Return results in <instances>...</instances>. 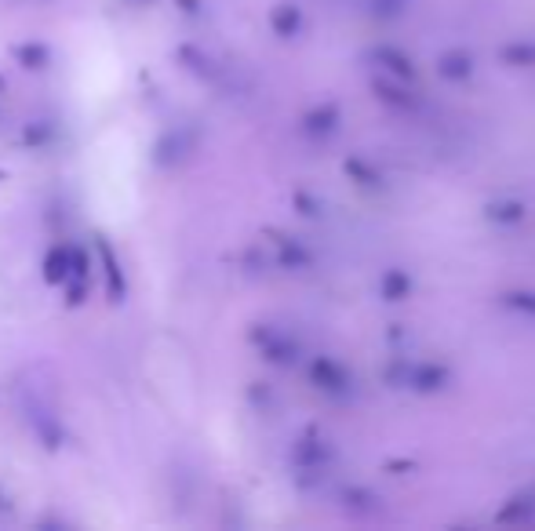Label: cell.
I'll return each mask as SVG.
<instances>
[{
    "instance_id": "cell-1",
    "label": "cell",
    "mask_w": 535,
    "mask_h": 531,
    "mask_svg": "<svg viewBox=\"0 0 535 531\" xmlns=\"http://www.w3.org/2000/svg\"><path fill=\"white\" fill-rule=\"evenodd\" d=\"M22 415H26V422H30V430L41 437V444L48 451H55L62 444V422L59 415H55V408L51 404H44L37 393H22Z\"/></svg>"
},
{
    "instance_id": "cell-2",
    "label": "cell",
    "mask_w": 535,
    "mask_h": 531,
    "mask_svg": "<svg viewBox=\"0 0 535 531\" xmlns=\"http://www.w3.org/2000/svg\"><path fill=\"white\" fill-rule=\"evenodd\" d=\"M193 150H197V131H193L190 124H179V128L164 131L161 139H157V146H153V161L161 164V168H175V164L186 161Z\"/></svg>"
},
{
    "instance_id": "cell-3",
    "label": "cell",
    "mask_w": 535,
    "mask_h": 531,
    "mask_svg": "<svg viewBox=\"0 0 535 531\" xmlns=\"http://www.w3.org/2000/svg\"><path fill=\"white\" fill-rule=\"evenodd\" d=\"M310 382L321 393H328V397H350V390H354L350 371H346L339 361H332V357H313L310 361Z\"/></svg>"
},
{
    "instance_id": "cell-4",
    "label": "cell",
    "mask_w": 535,
    "mask_h": 531,
    "mask_svg": "<svg viewBox=\"0 0 535 531\" xmlns=\"http://www.w3.org/2000/svg\"><path fill=\"white\" fill-rule=\"evenodd\" d=\"M255 346H259V353H263L270 364H292L295 357H299V346H295L284 331L270 328V324H259V328L252 331Z\"/></svg>"
},
{
    "instance_id": "cell-5",
    "label": "cell",
    "mask_w": 535,
    "mask_h": 531,
    "mask_svg": "<svg viewBox=\"0 0 535 531\" xmlns=\"http://www.w3.org/2000/svg\"><path fill=\"white\" fill-rule=\"evenodd\" d=\"M95 251H99L102 270H106V295H110V302H124L128 281H124V266L117 259V251H113V244L106 237H95Z\"/></svg>"
},
{
    "instance_id": "cell-6",
    "label": "cell",
    "mask_w": 535,
    "mask_h": 531,
    "mask_svg": "<svg viewBox=\"0 0 535 531\" xmlns=\"http://www.w3.org/2000/svg\"><path fill=\"white\" fill-rule=\"evenodd\" d=\"M66 299L70 306H81L88 299V288H91V262H88V251L84 248H73V259H70V273H66Z\"/></svg>"
},
{
    "instance_id": "cell-7",
    "label": "cell",
    "mask_w": 535,
    "mask_h": 531,
    "mask_svg": "<svg viewBox=\"0 0 535 531\" xmlns=\"http://www.w3.org/2000/svg\"><path fill=\"white\" fill-rule=\"evenodd\" d=\"M372 62L375 66H383V70L401 84H415V77H419L415 62L408 59L401 48H394V44H379V48H372Z\"/></svg>"
},
{
    "instance_id": "cell-8",
    "label": "cell",
    "mask_w": 535,
    "mask_h": 531,
    "mask_svg": "<svg viewBox=\"0 0 535 531\" xmlns=\"http://www.w3.org/2000/svg\"><path fill=\"white\" fill-rule=\"evenodd\" d=\"M448 382H452V371H448L445 364L423 361L408 368V382H404V386H412L415 393H441Z\"/></svg>"
},
{
    "instance_id": "cell-9",
    "label": "cell",
    "mask_w": 535,
    "mask_h": 531,
    "mask_svg": "<svg viewBox=\"0 0 535 531\" xmlns=\"http://www.w3.org/2000/svg\"><path fill=\"white\" fill-rule=\"evenodd\" d=\"M339 124H343V110L335 102H321L303 117V131L310 139H328V135L339 131Z\"/></svg>"
},
{
    "instance_id": "cell-10",
    "label": "cell",
    "mask_w": 535,
    "mask_h": 531,
    "mask_svg": "<svg viewBox=\"0 0 535 531\" xmlns=\"http://www.w3.org/2000/svg\"><path fill=\"white\" fill-rule=\"evenodd\" d=\"M332 462V448H328V441H321L317 433H306L303 441L295 444V466L299 470H321V466H328Z\"/></svg>"
},
{
    "instance_id": "cell-11",
    "label": "cell",
    "mask_w": 535,
    "mask_h": 531,
    "mask_svg": "<svg viewBox=\"0 0 535 531\" xmlns=\"http://www.w3.org/2000/svg\"><path fill=\"white\" fill-rule=\"evenodd\" d=\"M437 73L445 77V81H470L474 77V55L466 48H448L441 59H437Z\"/></svg>"
},
{
    "instance_id": "cell-12",
    "label": "cell",
    "mask_w": 535,
    "mask_h": 531,
    "mask_svg": "<svg viewBox=\"0 0 535 531\" xmlns=\"http://www.w3.org/2000/svg\"><path fill=\"white\" fill-rule=\"evenodd\" d=\"M535 517V488H525L517 491V495H510V499L503 502V510L495 513V521L499 524H525Z\"/></svg>"
},
{
    "instance_id": "cell-13",
    "label": "cell",
    "mask_w": 535,
    "mask_h": 531,
    "mask_svg": "<svg viewBox=\"0 0 535 531\" xmlns=\"http://www.w3.org/2000/svg\"><path fill=\"white\" fill-rule=\"evenodd\" d=\"M372 88H375V95H379V102H386V106H394V110H401V113L415 110V99H412V91H408V84L394 81V77H375Z\"/></svg>"
},
{
    "instance_id": "cell-14",
    "label": "cell",
    "mask_w": 535,
    "mask_h": 531,
    "mask_svg": "<svg viewBox=\"0 0 535 531\" xmlns=\"http://www.w3.org/2000/svg\"><path fill=\"white\" fill-rule=\"evenodd\" d=\"M270 26L277 37L292 41L295 33L303 30V8H299V4H277V8L270 11Z\"/></svg>"
},
{
    "instance_id": "cell-15",
    "label": "cell",
    "mask_w": 535,
    "mask_h": 531,
    "mask_svg": "<svg viewBox=\"0 0 535 531\" xmlns=\"http://www.w3.org/2000/svg\"><path fill=\"white\" fill-rule=\"evenodd\" d=\"M70 259H73V244H55V248L44 255V281L48 284L66 281V273H70Z\"/></svg>"
},
{
    "instance_id": "cell-16",
    "label": "cell",
    "mask_w": 535,
    "mask_h": 531,
    "mask_svg": "<svg viewBox=\"0 0 535 531\" xmlns=\"http://www.w3.org/2000/svg\"><path fill=\"white\" fill-rule=\"evenodd\" d=\"M379 295H383V302H404L408 295H412V273L408 270H386L383 281H379Z\"/></svg>"
},
{
    "instance_id": "cell-17",
    "label": "cell",
    "mask_w": 535,
    "mask_h": 531,
    "mask_svg": "<svg viewBox=\"0 0 535 531\" xmlns=\"http://www.w3.org/2000/svg\"><path fill=\"white\" fill-rule=\"evenodd\" d=\"M277 259H281L284 270H303V266L313 262V255L299 241H292V237H277Z\"/></svg>"
},
{
    "instance_id": "cell-18",
    "label": "cell",
    "mask_w": 535,
    "mask_h": 531,
    "mask_svg": "<svg viewBox=\"0 0 535 531\" xmlns=\"http://www.w3.org/2000/svg\"><path fill=\"white\" fill-rule=\"evenodd\" d=\"M485 219L488 222H499V226H510V222H521L525 219V204L521 201H492V204H485Z\"/></svg>"
},
{
    "instance_id": "cell-19",
    "label": "cell",
    "mask_w": 535,
    "mask_h": 531,
    "mask_svg": "<svg viewBox=\"0 0 535 531\" xmlns=\"http://www.w3.org/2000/svg\"><path fill=\"white\" fill-rule=\"evenodd\" d=\"M346 175H350L361 190H383V175L368 161H361V157H350V161H346Z\"/></svg>"
},
{
    "instance_id": "cell-20",
    "label": "cell",
    "mask_w": 535,
    "mask_h": 531,
    "mask_svg": "<svg viewBox=\"0 0 535 531\" xmlns=\"http://www.w3.org/2000/svg\"><path fill=\"white\" fill-rule=\"evenodd\" d=\"M499 59H503L506 66H517V70H528V66H535V41L506 44V48L499 51Z\"/></svg>"
},
{
    "instance_id": "cell-21",
    "label": "cell",
    "mask_w": 535,
    "mask_h": 531,
    "mask_svg": "<svg viewBox=\"0 0 535 531\" xmlns=\"http://www.w3.org/2000/svg\"><path fill=\"white\" fill-rule=\"evenodd\" d=\"M343 502H346V510H354V513H379V499H375L372 491H364V488H346L343 491Z\"/></svg>"
},
{
    "instance_id": "cell-22",
    "label": "cell",
    "mask_w": 535,
    "mask_h": 531,
    "mask_svg": "<svg viewBox=\"0 0 535 531\" xmlns=\"http://www.w3.org/2000/svg\"><path fill=\"white\" fill-rule=\"evenodd\" d=\"M503 306H510V310L528 313V317H535V291H528V288L506 291V295H503Z\"/></svg>"
},
{
    "instance_id": "cell-23",
    "label": "cell",
    "mask_w": 535,
    "mask_h": 531,
    "mask_svg": "<svg viewBox=\"0 0 535 531\" xmlns=\"http://www.w3.org/2000/svg\"><path fill=\"white\" fill-rule=\"evenodd\" d=\"M404 8H408V0H368V11H372L375 19H397V15H404Z\"/></svg>"
},
{
    "instance_id": "cell-24",
    "label": "cell",
    "mask_w": 535,
    "mask_h": 531,
    "mask_svg": "<svg viewBox=\"0 0 535 531\" xmlns=\"http://www.w3.org/2000/svg\"><path fill=\"white\" fill-rule=\"evenodd\" d=\"M132 4H150V0H132Z\"/></svg>"
}]
</instances>
